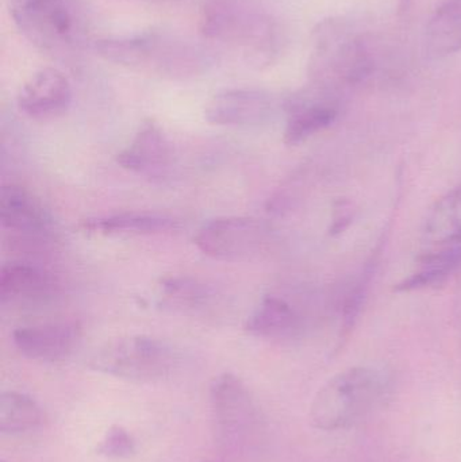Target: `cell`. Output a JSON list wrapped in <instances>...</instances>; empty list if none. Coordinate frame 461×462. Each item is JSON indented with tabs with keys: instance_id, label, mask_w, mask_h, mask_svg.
Wrapping results in <instances>:
<instances>
[{
	"instance_id": "obj_1",
	"label": "cell",
	"mask_w": 461,
	"mask_h": 462,
	"mask_svg": "<svg viewBox=\"0 0 461 462\" xmlns=\"http://www.w3.org/2000/svg\"><path fill=\"white\" fill-rule=\"evenodd\" d=\"M199 32L217 51L257 69L275 62L284 43L281 24L257 0H207Z\"/></svg>"
},
{
	"instance_id": "obj_2",
	"label": "cell",
	"mask_w": 461,
	"mask_h": 462,
	"mask_svg": "<svg viewBox=\"0 0 461 462\" xmlns=\"http://www.w3.org/2000/svg\"><path fill=\"white\" fill-rule=\"evenodd\" d=\"M92 49L111 64L171 80L202 76L216 61L213 51L206 46L159 32L102 38L92 43Z\"/></svg>"
},
{
	"instance_id": "obj_3",
	"label": "cell",
	"mask_w": 461,
	"mask_h": 462,
	"mask_svg": "<svg viewBox=\"0 0 461 462\" xmlns=\"http://www.w3.org/2000/svg\"><path fill=\"white\" fill-rule=\"evenodd\" d=\"M364 32L343 18L325 19L311 37L309 72L314 88L329 91L336 84H357L375 69V51Z\"/></svg>"
},
{
	"instance_id": "obj_4",
	"label": "cell",
	"mask_w": 461,
	"mask_h": 462,
	"mask_svg": "<svg viewBox=\"0 0 461 462\" xmlns=\"http://www.w3.org/2000/svg\"><path fill=\"white\" fill-rule=\"evenodd\" d=\"M390 391V377L373 366H355L336 374L314 396L310 420L325 431L351 428L379 406Z\"/></svg>"
},
{
	"instance_id": "obj_5",
	"label": "cell",
	"mask_w": 461,
	"mask_h": 462,
	"mask_svg": "<svg viewBox=\"0 0 461 462\" xmlns=\"http://www.w3.org/2000/svg\"><path fill=\"white\" fill-rule=\"evenodd\" d=\"M21 34L53 59H75L83 42V23L73 0H10Z\"/></svg>"
},
{
	"instance_id": "obj_6",
	"label": "cell",
	"mask_w": 461,
	"mask_h": 462,
	"mask_svg": "<svg viewBox=\"0 0 461 462\" xmlns=\"http://www.w3.org/2000/svg\"><path fill=\"white\" fill-rule=\"evenodd\" d=\"M176 355L170 345L148 336L113 339L100 346L89 361L94 371L129 382L152 383L172 374Z\"/></svg>"
},
{
	"instance_id": "obj_7",
	"label": "cell",
	"mask_w": 461,
	"mask_h": 462,
	"mask_svg": "<svg viewBox=\"0 0 461 462\" xmlns=\"http://www.w3.org/2000/svg\"><path fill=\"white\" fill-rule=\"evenodd\" d=\"M210 404L222 447L241 452L254 444L260 426L259 412L243 380L232 374L217 376L211 383Z\"/></svg>"
},
{
	"instance_id": "obj_8",
	"label": "cell",
	"mask_w": 461,
	"mask_h": 462,
	"mask_svg": "<svg viewBox=\"0 0 461 462\" xmlns=\"http://www.w3.org/2000/svg\"><path fill=\"white\" fill-rule=\"evenodd\" d=\"M194 244L213 260H252L267 244V229L254 218L224 217L203 225L194 236Z\"/></svg>"
},
{
	"instance_id": "obj_9",
	"label": "cell",
	"mask_w": 461,
	"mask_h": 462,
	"mask_svg": "<svg viewBox=\"0 0 461 462\" xmlns=\"http://www.w3.org/2000/svg\"><path fill=\"white\" fill-rule=\"evenodd\" d=\"M0 222L18 244L40 246L53 236V222L40 200L24 187L8 184L0 191Z\"/></svg>"
},
{
	"instance_id": "obj_10",
	"label": "cell",
	"mask_w": 461,
	"mask_h": 462,
	"mask_svg": "<svg viewBox=\"0 0 461 462\" xmlns=\"http://www.w3.org/2000/svg\"><path fill=\"white\" fill-rule=\"evenodd\" d=\"M116 164L129 172L152 180H162L173 167V148L153 119L141 124L132 143L115 157Z\"/></svg>"
},
{
	"instance_id": "obj_11",
	"label": "cell",
	"mask_w": 461,
	"mask_h": 462,
	"mask_svg": "<svg viewBox=\"0 0 461 462\" xmlns=\"http://www.w3.org/2000/svg\"><path fill=\"white\" fill-rule=\"evenodd\" d=\"M72 87L57 68L37 70L19 89L16 105L23 116L49 121L67 113L72 105Z\"/></svg>"
},
{
	"instance_id": "obj_12",
	"label": "cell",
	"mask_w": 461,
	"mask_h": 462,
	"mask_svg": "<svg viewBox=\"0 0 461 462\" xmlns=\"http://www.w3.org/2000/svg\"><path fill=\"white\" fill-rule=\"evenodd\" d=\"M83 337L76 320L23 326L14 330L13 342L21 355L41 363H57L75 352Z\"/></svg>"
},
{
	"instance_id": "obj_13",
	"label": "cell",
	"mask_w": 461,
	"mask_h": 462,
	"mask_svg": "<svg viewBox=\"0 0 461 462\" xmlns=\"http://www.w3.org/2000/svg\"><path fill=\"white\" fill-rule=\"evenodd\" d=\"M273 100L260 89H227L214 95L205 107L208 124L227 127L259 126L270 118Z\"/></svg>"
},
{
	"instance_id": "obj_14",
	"label": "cell",
	"mask_w": 461,
	"mask_h": 462,
	"mask_svg": "<svg viewBox=\"0 0 461 462\" xmlns=\"http://www.w3.org/2000/svg\"><path fill=\"white\" fill-rule=\"evenodd\" d=\"M53 276L34 263L14 261L0 271L2 304H37L48 300L56 292Z\"/></svg>"
},
{
	"instance_id": "obj_15",
	"label": "cell",
	"mask_w": 461,
	"mask_h": 462,
	"mask_svg": "<svg viewBox=\"0 0 461 462\" xmlns=\"http://www.w3.org/2000/svg\"><path fill=\"white\" fill-rule=\"evenodd\" d=\"M337 116V106L330 97H303L294 100L284 129V143L287 145L303 143L329 127Z\"/></svg>"
},
{
	"instance_id": "obj_16",
	"label": "cell",
	"mask_w": 461,
	"mask_h": 462,
	"mask_svg": "<svg viewBox=\"0 0 461 462\" xmlns=\"http://www.w3.org/2000/svg\"><path fill=\"white\" fill-rule=\"evenodd\" d=\"M246 333L259 338L284 339L295 336L300 328V318L291 304L276 296H267L246 318Z\"/></svg>"
},
{
	"instance_id": "obj_17",
	"label": "cell",
	"mask_w": 461,
	"mask_h": 462,
	"mask_svg": "<svg viewBox=\"0 0 461 462\" xmlns=\"http://www.w3.org/2000/svg\"><path fill=\"white\" fill-rule=\"evenodd\" d=\"M157 301L173 312L195 314L211 306L216 291L211 285L189 276H168L157 284Z\"/></svg>"
},
{
	"instance_id": "obj_18",
	"label": "cell",
	"mask_w": 461,
	"mask_h": 462,
	"mask_svg": "<svg viewBox=\"0 0 461 462\" xmlns=\"http://www.w3.org/2000/svg\"><path fill=\"white\" fill-rule=\"evenodd\" d=\"M78 227L84 233L100 234V236H118V234L152 236V234L171 233L178 229L179 225L175 219L157 216V214L122 213L84 219Z\"/></svg>"
},
{
	"instance_id": "obj_19",
	"label": "cell",
	"mask_w": 461,
	"mask_h": 462,
	"mask_svg": "<svg viewBox=\"0 0 461 462\" xmlns=\"http://www.w3.org/2000/svg\"><path fill=\"white\" fill-rule=\"evenodd\" d=\"M424 48L430 59H444L461 51V0H447L430 16Z\"/></svg>"
},
{
	"instance_id": "obj_20",
	"label": "cell",
	"mask_w": 461,
	"mask_h": 462,
	"mask_svg": "<svg viewBox=\"0 0 461 462\" xmlns=\"http://www.w3.org/2000/svg\"><path fill=\"white\" fill-rule=\"evenodd\" d=\"M424 238L438 247L461 244V187L444 195L430 208L424 225Z\"/></svg>"
},
{
	"instance_id": "obj_21",
	"label": "cell",
	"mask_w": 461,
	"mask_h": 462,
	"mask_svg": "<svg viewBox=\"0 0 461 462\" xmlns=\"http://www.w3.org/2000/svg\"><path fill=\"white\" fill-rule=\"evenodd\" d=\"M461 263V244L443 246L422 255L414 271L397 285V291L421 290L443 282Z\"/></svg>"
},
{
	"instance_id": "obj_22",
	"label": "cell",
	"mask_w": 461,
	"mask_h": 462,
	"mask_svg": "<svg viewBox=\"0 0 461 462\" xmlns=\"http://www.w3.org/2000/svg\"><path fill=\"white\" fill-rule=\"evenodd\" d=\"M40 404L24 393L8 391L0 396V431L3 434H22L34 430L42 423Z\"/></svg>"
},
{
	"instance_id": "obj_23",
	"label": "cell",
	"mask_w": 461,
	"mask_h": 462,
	"mask_svg": "<svg viewBox=\"0 0 461 462\" xmlns=\"http://www.w3.org/2000/svg\"><path fill=\"white\" fill-rule=\"evenodd\" d=\"M97 453L106 458L124 460L135 453V441L124 426L114 425L106 431L97 448Z\"/></svg>"
},
{
	"instance_id": "obj_24",
	"label": "cell",
	"mask_w": 461,
	"mask_h": 462,
	"mask_svg": "<svg viewBox=\"0 0 461 462\" xmlns=\"http://www.w3.org/2000/svg\"><path fill=\"white\" fill-rule=\"evenodd\" d=\"M138 2H165V0H138Z\"/></svg>"
},
{
	"instance_id": "obj_25",
	"label": "cell",
	"mask_w": 461,
	"mask_h": 462,
	"mask_svg": "<svg viewBox=\"0 0 461 462\" xmlns=\"http://www.w3.org/2000/svg\"><path fill=\"white\" fill-rule=\"evenodd\" d=\"M203 462H219V461H216V460H207V461H203Z\"/></svg>"
},
{
	"instance_id": "obj_26",
	"label": "cell",
	"mask_w": 461,
	"mask_h": 462,
	"mask_svg": "<svg viewBox=\"0 0 461 462\" xmlns=\"http://www.w3.org/2000/svg\"><path fill=\"white\" fill-rule=\"evenodd\" d=\"M2 462H7V461H2Z\"/></svg>"
}]
</instances>
